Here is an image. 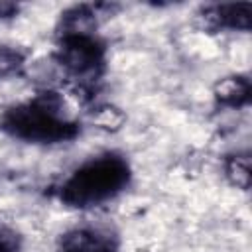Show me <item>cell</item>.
Returning a JSON list of instances; mask_svg holds the SVG:
<instances>
[{
    "label": "cell",
    "instance_id": "cell-1",
    "mask_svg": "<svg viewBox=\"0 0 252 252\" xmlns=\"http://www.w3.org/2000/svg\"><path fill=\"white\" fill-rule=\"evenodd\" d=\"M83 120L57 89H41L0 112V132L30 146L71 144L83 134Z\"/></svg>",
    "mask_w": 252,
    "mask_h": 252
},
{
    "label": "cell",
    "instance_id": "cell-2",
    "mask_svg": "<svg viewBox=\"0 0 252 252\" xmlns=\"http://www.w3.org/2000/svg\"><path fill=\"white\" fill-rule=\"evenodd\" d=\"M132 181L130 158L122 150H104L75 165L53 193L67 209L93 211L124 195Z\"/></svg>",
    "mask_w": 252,
    "mask_h": 252
},
{
    "label": "cell",
    "instance_id": "cell-3",
    "mask_svg": "<svg viewBox=\"0 0 252 252\" xmlns=\"http://www.w3.org/2000/svg\"><path fill=\"white\" fill-rule=\"evenodd\" d=\"M51 61L81 106L96 104L108 73V43L98 32H53Z\"/></svg>",
    "mask_w": 252,
    "mask_h": 252
},
{
    "label": "cell",
    "instance_id": "cell-4",
    "mask_svg": "<svg viewBox=\"0 0 252 252\" xmlns=\"http://www.w3.org/2000/svg\"><path fill=\"white\" fill-rule=\"evenodd\" d=\"M55 252H122V236L112 224L79 222L57 234Z\"/></svg>",
    "mask_w": 252,
    "mask_h": 252
},
{
    "label": "cell",
    "instance_id": "cell-5",
    "mask_svg": "<svg viewBox=\"0 0 252 252\" xmlns=\"http://www.w3.org/2000/svg\"><path fill=\"white\" fill-rule=\"evenodd\" d=\"M197 26L207 33H248L252 28L250 2L203 4L195 12Z\"/></svg>",
    "mask_w": 252,
    "mask_h": 252
},
{
    "label": "cell",
    "instance_id": "cell-6",
    "mask_svg": "<svg viewBox=\"0 0 252 252\" xmlns=\"http://www.w3.org/2000/svg\"><path fill=\"white\" fill-rule=\"evenodd\" d=\"M252 100V81L246 73H232L220 77L213 85V102L217 108L242 110Z\"/></svg>",
    "mask_w": 252,
    "mask_h": 252
},
{
    "label": "cell",
    "instance_id": "cell-7",
    "mask_svg": "<svg viewBox=\"0 0 252 252\" xmlns=\"http://www.w3.org/2000/svg\"><path fill=\"white\" fill-rule=\"evenodd\" d=\"M250 163H252V158L248 150H236L232 154H226L222 158V173L226 181L240 191H248L252 183Z\"/></svg>",
    "mask_w": 252,
    "mask_h": 252
},
{
    "label": "cell",
    "instance_id": "cell-8",
    "mask_svg": "<svg viewBox=\"0 0 252 252\" xmlns=\"http://www.w3.org/2000/svg\"><path fill=\"white\" fill-rule=\"evenodd\" d=\"M30 61V51L22 45L0 43V81L22 77Z\"/></svg>",
    "mask_w": 252,
    "mask_h": 252
},
{
    "label": "cell",
    "instance_id": "cell-9",
    "mask_svg": "<svg viewBox=\"0 0 252 252\" xmlns=\"http://www.w3.org/2000/svg\"><path fill=\"white\" fill-rule=\"evenodd\" d=\"M87 110H89L93 122H94L98 128L118 130V128H122V124H124V120H126L124 112H122L120 108H116V106H108V104H98V102H96L94 106H91V108H87Z\"/></svg>",
    "mask_w": 252,
    "mask_h": 252
},
{
    "label": "cell",
    "instance_id": "cell-10",
    "mask_svg": "<svg viewBox=\"0 0 252 252\" xmlns=\"http://www.w3.org/2000/svg\"><path fill=\"white\" fill-rule=\"evenodd\" d=\"M0 252H24V234L8 220L0 219Z\"/></svg>",
    "mask_w": 252,
    "mask_h": 252
},
{
    "label": "cell",
    "instance_id": "cell-11",
    "mask_svg": "<svg viewBox=\"0 0 252 252\" xmlns=\"http://www.w3.org/2000/svg\"><path fill=\"white\" fill-rule=\"evenodd\" d=\"M20 12H22V4L12 2V0H0V24L18 18Z\"/></svg>",
    "mask_w": 252,
    "mask_h": 252
}]
</instances>
